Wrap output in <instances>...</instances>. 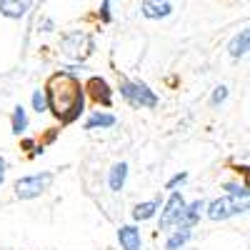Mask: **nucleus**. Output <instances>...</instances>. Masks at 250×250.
Returning <instances> with one entry per match:
<instances>
[{
	"mask_svg": "<svg viewBox=\"0 0 250 250\" xmlns=\"http://www.w3.org/2000/svg\"><path fill=\"white\" fill-rule=\"evenodd\" d=\"M45 95H48V110L62 123H75L85 105V88L70 70L53 73L45 83Z\"/></svg>",
	"mask_w": 250,
	"mask_h": 250,
	"instance_id": "nucleus-1",
	"label": "nucleus"
},
{
	"mask_svg": "<svg viewBox=\"0 0 250 250\" xmlns=\"http://www.w3.org/2000/svg\"><path fill=\"white\" fill-rule=\"evenodd\" d=\"M245 210H250V190L238 193V195L228 193L225 198L213 200L210 205H208V213L205 215L210 218V220H228V218H233L238 213H245Z\"/></svg>",
	"mask_w": 250,
	"mask_h": 250,
	"instance_id": "nucleus-2",
	"label": "nucleus"
},
{
	"mask_svg": "<svg viewBox=\"0 0 250 250\" xmlns=\"http://www.w3.org/2000/svg\"><path fill=\"white\" fill-rule=\"evenodd\" d=\"M120 95L125 98V103H130L133 108H155L158 105V95L140 80L120 83Z\"/></svg>",
	"mask_w": 250,
	"mask_h": 250,
	"instance_id": "nucleus-3",
	"label": "nucleus"
},
{
	"mask_svg": "<svg viewBox=\"0 0 250 250\" xmlns=\"http://www.w3.org/2000/svg\"><path fill=\"white\" fill-rule=\"evenodd\" d=\"M53 173H35V175H25V178H20L15 180V195L20 200H33L38 195H43L48 188L53 185Z\"/></svg>",
	"mask_w": 250,
	"mask_h": 250,
	"instance_id": "nucleus-4",
	"label": "nucleus"
},
{
	"mask_svg": "<svg viewBox=\"0 0 250 250\" xmlns=\"http://www.w3.org/2000/svg\"><path fill=\"white\" fill-rule=\"evenodd\" d=\"M60 48H62V53H65L68 58H73V60H85L95 50L93 38L88 33H83V30H73L68 35H62Z\"/></svg>",
	"mask_w": 250,
	"mask_h": 250,
	"instance_id": "nucleus-5",
	"label": "nucleus"
},
{
	"mask_svg": "<svg viewBox=\"0 0 250 250\" xmlns=\"http://www.w3.org/2000/svg\"><path fill=\"white\" fill-rule=\"evenodd\" d=\"M185 198H183V193H173L170 198H168V203H165V210L160 213V228L163 230H168V228H173V225H178V220H180V215H183V210H185Z\"/></svg>",
	"mask_w": 250,
	"mask_h": 250,
	"instance_id": "nucleus-6",
	"label": "nucleus"
},
{
	"mask_svg": "<svg viewBox=\"0 0 250 250\" xmlns=\"http://www.w3.org/2000/svg\"><path fill=\"white\" fill-rule=\"evenodd\" d=\"M85 90H88V95L98 103V105H110L113 103V93H110V85L103 78H90L88 80V85H85Z\"/></svg>",
	"mask_w": 250,
	"mask_h": 250,
	"instance_id": "nucleus-7",
	"label": "nucleus"
},
{
	"mask_svg": "<svg viewBox=\"0 0 250 250\" xmlns=\"http://www.w3.org/2000/svg\"><path fill=\"white\" fill-rule=\"evenodd\" d=\"M140 10L148 20H160V18H168L173 13V3L170 0H143Z\"/></svg>",
	"mask_w": 250,
	"mask_h": 250,
	"instance_id": "nucleus-8",
	"label": "nucleus"
},
{
	"mask_svg": "<svg viewBox=\"0 0 250 250\" xmlns=\"http://www.w3.org/2000/svg\"><path fill=\"white\" fill-rule=\"evenodd\" d=\"M118 243L123 250H143V240H140V230L135 225H123L118 230Z\"/></svg>",
	"mask_w": 250,
	"mask_h": 250,
	"instance_id": "nucleus-9",
	"label": "nucleus"
},
{
	"mask_svg": "<svg viewBox=\"0 0 250 250\" xmlns=\"http://www.w3.org/2000/svg\"><path fill=\"white\" fill-rule=\"evenodd\" d=\"M30 3L33 0H0V13L10 20H18L30 10Z\"/></svg>",
	"mask_w": 250,
	"mask_h": 250,
	"instance_id": "nucleus-10",
	"label": "nucleus"
},
{
	"mask_svg": "<svg viewBox=\"0 0 250 250\" xmlns=\"http://www.w3.org/2000/svg\"><path fill=\"white\" fill-rule=\"evenodd\" d=\"M228 53H230V58H235V60L250 53V28L240 30V33L230 40V45H228Z\"/></svg>",
	"mask_w": 250,
	"mask_h": 250,
	"instance_id": "nucleus-11",
	"label": "nucleus"
},
{
	"mask_svg": "<svg viewBox=\"0 0 250 250\" xmlns=\"http://www.w3.org/2000/svg\"><path fill=\"white\" fill-rule=\"evenodd\" d=\"M200 210H205V203L203 200H193L190 205H185V210L178 220V228H193L200 220Z\"/></svg>",
	"mask_w": 250,
	"mask_h": 250,
	"instance_id": "nucleus-12",
	"label": "nucleus"
},
{
	"mask_svg": "<svg viewBox=\"0 0 250 250\" xmlns=\"http://www.w3.org/2000/svg\"><path fill=\"white\" fill-rule=\"evenodd\" d=\"M125 180H128V163H115L110 168V178H108V185L113 193H120Z\"/></svg>",
	"mask_w": 250,
	"mask_h": 250,
	"instance_id": "nucleus-13",
	"label": "nucleus"
},
{
	"mask_svg": "<svg viewBox=\"0 0 250 250\" xmlns=\"http://www.w3.org/2000/svg\"><path fill=\"white\" fill-rule=\"evenodd\" d=\"M115 125V115L110 113H93L85 120V130H95V128H113Z\"/></svg>",
	"mask_w": 250,
	"mask_h": 250,
	"instance_id": "nucleus-14",
	"label": "nucleus"
},
{
	"mask_svg": "<svg viewBox=\"0 0 250 250\" xmlns=\"http://www.w3.org/2000/svg\"><path fill=\"white\" fill-rule=\"evenodd\" d=\"M160 208L158 200H148V203H138L133 208V220H150L155 215V210Z\"/></svg>",
	"mask_w": 250,
	"mask_h": 250,
	"instance_id": "nucleus-15",
	"label": "nucleus"
},
{
	"mask_svg": "<svg viewBox=\"0 0 250 250\" xmlns=\"http://www.w3.org/2000/svg\"><path fill=\"white\" fill-rule=\"evenodd\" d=\"M188 240H190V228H178V230L170 233V238L165 240V250H180Z\"/></svg>",
	"mask_w": 250,
	"mask_h": 250,
	"instance_id": "nucleus-16",
	"label": "nucleus"
},
{
	"mask_svg": "<svg viewBox=\"0 0 250 250\" xmlns=\"http://www.w3.org/2000/svg\"><path fill=\"white\" fill-rule=\"evenodd\" d=\"M25 128H28V113H25L23 105H15L13 108V133L15 135H23Z\"/></svg>",
	"mask_w": 250,
	"mask_h": 250,
	"instance_id": "nucleus-17",
	"label": "nucleus"
},
{
	"mask_svg": "<svg viewBox=\"0 0 250 250\" xmlns=\"http://www.w3.org/2000/svg\"><path fill=\"white\" fill-rule=\"evenodd\" d=\"M33 108L38 113H45L48 110V95H45V90H35L33 93Z\"/></svg>",
	"mask_w": 250,
	"mask_h": 250,
	"instance_id": "nucleus-18",
	"label": "nucleus"
},
{
	"mask_svg": "<svg viewBox=\"0 0 250 250\" xmlns=\"http://www.w3.org/2000/svg\"><path fill=\"white\" fill-rule=\"evenodd\" d=\"M225 98H228V88H225V85H218V88L213 90L210 105H220V103H225Z\"/></svg>",
	"mask_w": 250,
	"mask_h": 250,
	"instance_id": "nucleus-19",
	"label": "nucleus"
},
{
	"mask_svg": "<svg viewBox=\"0 0 250 250\" xmlns=\"http://www.w3.org/2000/svg\"><path fill=\"white\" fill-rule=\"evenodd\" d=\"M185 180H188V173H178V175H173V178L168 180V185H165V188H168V190H173L175 185H180V183H185Z\"/></svg>",
	"mask_w": 250,
	"mask_h": 250,
	"instance_id": "nucleus-20",
	"label": "nucleus"
},
{
	"mask_svg": "<svg viewBox=\"0 0 250 250\" xmlns=\"http://www.w3.org/2000/svg\"><path fill=\"white\" fill-rule=\"evenodd\" d=\"M228 193H233V195H238V193H245V190H250V188H245V185H235V183H225L223 185Z\"/></svg>",
	"mask_w": 250,
	"mask_h": 250,
	"instance_id": "nucleus-21",
	"label": "nucleus"
},
{
	"mask_svg": "<svg viewBox=\"0 0 250 250\" xmlns=\"http://www.w3.org/2000/svg\"><path fill=\"white\" fill-rule=\"evenodd\" d=\"M100 18L105 20V23L110 20V0H103V5H100Z\"/></svg>",
	"mask_w": 250,
	"mask_h": 250,
	"instance_id": "nucleus-22",
	"label": "nucleus"
},
{
	"mask_svg": "<svg viewBox=\"0 0 250 250\" xmlns=\"http://www.w3.org/2000/svg\"><path fill=\"white\" fill-rule=\"evenodd\" d=\"M5 170H8V163H5V158L0 155V185L5 183Z\"/></svg>",
	"mask_w": 250,
	"mask_h": 250,
	"instance_id": "nucleus-23",
	"label": "nucleus"
}]
</instances>
